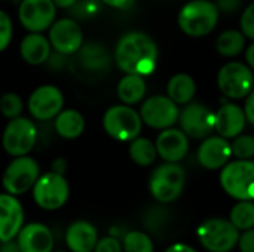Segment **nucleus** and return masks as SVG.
I'll list each match as a JSON object with an SVG mask.
<instances>
[{"label": "nucleus", "mask_w": 254, "mask_h": 252, "mask_svg": "<svg viewBox=\"0 0 254 252\" xmlns=\"http://www.w3.org/2000/svg\"><path fill=\"white\" fill-rule=\"evenodd\" d=\"M115 61L127 74L150 76L158 64V46L150 36L141 31L124 34L115 49Z\"/></svg>", "instance_id": "nucleus-1"}, {"label": "nucleus", "mask_w": 254, "mask_h": 252, "mask_svg": "<svg viewBox=\"0 0 254 252\" xmlns=\"http://www.w3.org/2000/svg\"><path fill=\"white\" fill-rule=\"evenodd\" d=\"M219 9L216 3L208 0H190L179 13L180 30L190 37H202L211 33L219 21Z\"/></svg>", "instance_id": "nucleus-2"}, {"label": "nucleus", "mask_w": 254, "mask_h": 252, "mask_svg": "<svg viewBox=\"0 0 254 252\" xmlns=\"http://www.w3.org/2000/svg\"><path fill=\"white\" fill-rule=\"evenodd\" d=\"M222 189L237 201H254V160L228 162L220 172Z\"/></svg>", "instance_id": "nucleus-3"}, {"label": "nucleus", "mask_w": 254, "mask_h": 252, "mask_svg": "<svg viewBox=\"0 0 254 252\" xmlns=\"http://www.w3.org/2000/svg\"><path fill=\"white\" fill-rule=\"evenodd\" d=\"M186 172L177 162H165L159 165L150 175L149 190L161 203L174 202L183 192Z\"/></svg>", "instance_id": "nucleus-4"}, {"label": "nucleus", "mask_w": 254, "mask_h": 252, "mask_svg": "<svg viewBox=\"0 0 254 252\" xmlns=\"http://www.w3.org/2000/svg\"><path fill=\"white\" fill-rule=\"evenodd\" d=\"M141 126L143 120L140 113L127 104L112 105L103 116L106 134L116 141H132L140 135Z\"/></svg>", "instance_id": "nucleus-5"}, {"label": "nucleus", "mask_w": 254, "mask_h": 252, "mask_svg": "<svg viewBox=\"0 0 254 252\" xmlns=\"http://www.w3.org/2000/svg\"><path fill=\"white\" fill-rule=\"evenodd\" d=\"M199 244L210 252H231L238 244L240 230L225 218H208L196 229Z\"/></svg>", "instance_id": "nucleus-6"}, {"label": "nucleus", "mask_w": 254, "mask_h": 252, "mask_svg": "<svg viewBox=\"0 0 254 252\" xmlns=\"http://www.w3.org/2000/svg\"><path fill=\"white\" fill-rule=\"evenodd\" d=\"M37 141V129L33 120L27 117L10 119L1 135V146L9 156L18 157L28 154Z\"/></svg>", "instance_id": "nucleus-7"}, {"label": "nucleus", "mask_w": 254, "mask_h": 252, "mask_svg": "<svg viewBox=\"0 0 254 252\" xmlns=\"http://www.w3.org/2000/svg\"><path fill=\"white\" fill-rule=\"evenodd\" d=\"M70 187L63 174L48 172L39 175L37 181L33 186L34 202L46 211L60 209L68 199Z\"/></svg>", "instance_id": "nucleus-8"}, {"label": "nucleus", "mask_w": 254, "mask_h": 252, "mask_svg": "<svg viewBox=\"0 0 254 252\" xmlns=\"http://www.w3.org/2000/svg\"><path fill=\"white\" fill-rule=\"evenodd\" d=\"M40 175L39 163L30 156H18L7 165L3 172L1 184L9 195H22L33 189Z\"/></svg>", "instance_id": "nucleus-9"}, {"label": "nucleus", "mask_w": 254, "mask_h": 252, "mask_svg": "<svg viewBox=\"0 0 254 252\" xmlns=\"http://www.w3.org/2000/svg\"><path fill=\"white\" fill-rule=\"evenodd\" d=\"M217 85L220 92L231 100L246 98L253 91V71L249 65L243 62H228L219 70Z\"/></svg>", "instance_id": "nucleus-10"}, {"label": "nucleus", "mask_w": 254, "mask_h": 252, "mask_svg": "<svg viewBox=\"0 0 254 252\" xmlns=\"http://www.w3.org/2000/svg\"><path fill=\"white\" fill-rule=\"evenodd\" d=\"M57 6L52 0H22L18 7V19L30 33H43L55 21Z\"/></svg>", "instance_id": "nucleus-11"}, {"label": "nucleus", "mask_w": 254, "mask_h": 252, "mask_svg": "<svg viewBox=\"0 0 254 252\" xmlns=\"http://www.w3.org/2000/svg\"><path fill=\"white\" fill-rule=\"evenodd\" d=\"M179 107L167 95H155L147 98L141 108L140 116L143 123L153 129H167L171 128L179 120Z\"/></svg>", "instance_id": "nucleus-12"}, {"label": "nucleus", "mask_w": 254, "mask_h": 252, "mask_svg": "<svg viewBox=\"0 0 254 252\" xmlns=\"http://www.w3.org/2000/svg\"><path fill=\"white\" fill-rule=\"evenodd\" d=\"M214 114L201 102H188L179 113L182 131L195 140H205L214 131Z\"/></svg>", "instance_id": "nucleus-13"}, {"label": "nucleus", "mask_w": 254, "mask_h": 252, "mask_svg": "<svg viewBox=\"0 0 254 252\" xmlns=\"http://www.w3.org/2000/svg\"><path fill=\"white\" fill-rule=\"evenodd\" d=\"M49 43L63 55H73L79 52L83 45V31L80 25L71 18L55 19L49 27Z\"/></svg>", "instance_id": "nucleus-14"}, {"label": "nucleus", "mask_w": 254, "mask_h": 252, "mask_svg": "<svg viewBox=\"0 0 254 252\" xmlns=\"http://www.w3.org/2000/svg\"><path fill=\"white\" fill-rule=\"evenodd\" d=\"M28 111L37 120H51L63 110L64 95L54 85H42L36 88L28 98Z\"/></svg>", "instance_id": "nucleus-15"}, {"label": "nucleus", "mask_w": 254, "mask_h": 252, "mask_svg": "<svg viewBox=\"0 0 254 252\" xmlns=\"http://www.w3.org/2000/svg\"><path fill=\"white\" fill-rule=\"evenodd\" d=\"M24 223V209L19 201L9 193L0 195V242L12 241Z\"/></svg>", "instance_id": "nucleus-16"}, {"label": "nucleus", "mask_w": 254, "mask_h": 252, "mask_svg": "<svg viewBox=\"0 0 254 252\" xmlns=\"http://www.w3.org/2000/svg\"><path fill=\"white\" fill-rule=\"evenodd\" d=\"M198 162L202 168L216 171L223 168L231 156H232V149L231 143H228L226 138L223 137H207L202 144L198 149Z\"/></svg>", "instance_id": "nucleus-17"}, {"label": "nucleus", "mask_w": 254, "mask_h": 252, "mask_svg": "<svg viewBox=\"0 0 254 252\" xmlns=\"http://www.w3.org/2000/svg\"><path fill=\"white\" fill-rule=\"evenodd\" d=\"M155 147L165 162H180L189 151V140L182 129L167 128L158 135Z\"/></svg>", "instance_id": "nucleus-18"}, {"label": "nucleus", "mask_w": 254, "mask_h": 252, "mask_svg": "<svg viewBox=\"0 0 254 252\" xmlns=\"http://www.w3.org/2000/svg\"><path fill=\"white\" fill-rule=\"evenodd\" d=\"M246 113L237 104H223L214 114V131L223 138H235L246 128Z\"/></svg>", "instance_id": "nucleus-19"}, {"label": "nucleus", "mask_w": 254, "mask_h": 252, "mask_svg": "<svg viewBox=\"0 0 254 252\" xmlns=\"http://www.w3.org/2000/svg\"><path fill=\"white\" fill-rule=\"evenodd\" d=\"M16 244L21 252H52L54 238L46 226L31 223L19 230Z\"/></svg>", "instance_id": "nucleus-20"}, {"label": "nucleus", "mask_w": 254, "mask_h": 252, "mask_svg": "<svg viewBox=\"0 0 254 252\" xmlns=\"http://www.w3.org/2000/svg\"><path fill=\"white\" fill-rule=\"evenodd\" d=\"M49 39L42 33H28L19 43V55L30 65H42L51 56Z\"/></svg>", "instance_id": "nucleus-21"}, {"label": "nucleus", "mask_w": 254, "mask_h": 252, "mask_svg": "<svg viewBox=\"0 0 254 252\" xmlns=\"http://www.w3.org/2000/svg\"><path fill=\"white\" fill-rule=\"evenodd\" d=\"M65 242L71 252H92L98 242L97 229L88 221H76L67 229Z\"/></svg>", "instance_id": "nucleus-22"}, {"label": "nucleus", "mask_w": 254, "mask_h": 252, "mask_svg": "<svg viewBox=\"0 0 254 252\" xmlns=\"http://www.w3.org/2000/svg\"><path fill=\"white\" fill-rule=\"evenodd\" d=\"M55 131L64 140H74L79 138L85 131V117L80 111L74 108L61 110L54 119Z\"/></svg>", "instance_id": "nucleus-23"}, {"label": "nucleus", "mask_w": 254, "mask_h": 252, "mask_svg": "<svg viewBox=\"0 0 254 252\" xmlns=\"http://www.w3.org/2000/svg\"><path fill=\"white\" fill-rule=\"evenodd\" d=\"M167 94L177 105L179 104L186 105L193 100L196 94V83L189 74L179 73L170 79L167 85Z\"/></svg>", "instance_id": "nucleus-24"}, {"label": "nucleus", "mask_w": 254, "mask_h": 252, "mask_svg": "<svg viewBox=\"0 0 254 252\" xmlns=\"http://www.w3.org/2000/svg\"><path fill=\"white\" fill-rule=\"evenodd\" d=\"M146 95V82L143 76L125 74L118 83V97L127 105L140 102Z\"/></svg>", "instance_id": "nucleus-25"}, {"label": "nucleus", "mask_w": 254, "mask_h": 252, "mask_svg": "<svg viewBox=\"0 0 254 252\" xmlns=\"http://www.w3.org/2000/svg\"><path fill=\"white\" fill-rule=\"evenodd\" d=\"M79 58L82 67H85L86 70L98 71L109 67V53L98 43H88L85 46L82 45V48L79 49Z\"/></svg>", "instance_id": "nucleus-26"}, {"label": "nucleus", "mask_w": 254, "mask_h": 252, "mask_svg": "<svg viewBox=\"0 0 254 252\" xmlns=\"http://www.w3.org/2000/svg\"><path fill=\"white\" fill-rule=\"evenodd\" d=\"M129 143V156L138 166H150L156 160L158 151L149 138L137 137Z\"/></svg>", "instance_id": "nucleus-27"}, {"label": "nucleus", "mask_w": 254, "mask_h": 252, "mask_svg": "<svg viewBox=\"0 0 254 252\" xmlns=\"http://www.w3.org/2000/svg\"><path fill=\"white\" fill-rule=\"evenodd\" d=\"M246 36L238 30H226L223 31L216 42V49L223 56H237L244 50Z\"/></svg>", "instance_id": "nucleus-28"}, {"label": "nucleus", "mask_w": 254, "mask_h": 252, "mask_svg": "<svg viewBox=\"0 0 254 252\" xmlns=\"http://www.w3.org/2000/svg\"><path fill=\"white\" fill-rule=\"evenodd\" d=\"M229 221L240 232L254 229V201H238L231 209Z\"/></svg>", "instance_id": "nucleus-29"}, {"label": "nucleus", "mask_w": 254, "mask_h": 252, "mask_svg": "<svg viewBox=\"0 0 254 252\" xmlns=\"http://www.w3.org/2000/svg\"><path fill=\"white\" fill-rule=\"evenodd\" d=\"M125 252H153L152 239L143 232H129L124 238Z\"/></svg>", "instance_id": "nucleus-30"}, {"label": "nucleus", "mask_w": 254, "mask_h": 252, "mask_svg": "<svg viewBox=\"0 0 254 252\" xmlns=\"http://www.w3.org/2000/svg\"><path fill=\"white\" fill-rule=\"evenodd\" d=\"M170 220V212L164 206H153L146 212L144 224L149 230H152L155 235H159L165 230Z\"/></svg>", "instance_id": "nucleus-31"}, {"label": "nucleus", "mask_w": 254, "mask_h": 252, "mask_svg": "<svg viewBox=\"0 0 254 252\" xmlns=\"http://www.w3.org/2000/svg\"><path fill=\"white\" fill-rule=\"evenodd\" d=\"M22 108H24V104H22V100L18 94L6 92L0 97V111L9 120L19 117L22 113Z\"/></svg>", "instance_id": "nucleus-32"}, {"label": "nucleus", "mask_w": 254, "mask_h": 252, "mask_svg": "<svg viewBox=\"0 0 254 252\" xmlns=\"http://www.w3.org/2000/svg\"><path fill=\"white\" fill-rule=\"evenodd\" d=\"M232 154L237 159H253L254 157V137L253 135H238L231 144Z\"/></svg>", "instance_id": "nucleus-33"}, {"label": "nucleus", "mask_w": 254, "mask_h": 252, "mask_svg": "<svg viewBox=\"0 0 254 252\" xmlns=\"http://www.w3.org/2000/svg\"><path fill=\"white\" fill-rule=\"evenodd\" d=\"M12 36H13L12 19L4 10L0 9V52H3L9 46Z\"/></svg>", "instance_id": "nucleus-34"}, {"label": "nucleus", "mask_w": 254, "mask_h": 252, "mask_svg": "<svg viewBox=\"0 0 254 252\" xmlns=\"http://www.w3.org/2000/svg\"><path fill=\"white\" fill-rule=\"evenodd\" d=\"M240 25H241L243 34L254 40V1L244 9V13L241 15Z\"/></svg>", "instance_id": "nucleus-35"}, {"label": "nucleus", "mask_w": 254, "mask_h": 252, "mask_svg": "<svg viewBox=\"0 0 254 252\" xmlns=\"http://www.w3.org/2000/svg\"><path fill=\"white\" fill-rule=\"evenodd\" d=\"M95 252H122V245L116 238H104L97 242Z\"/></svg>", "instance_id": "nucleus-36"}, {"label": "nucleus", "mask_w": 254, "mask_h": 252, "mask_svg": "<svg viewBox=\"0 0 254 252\" xmlns=\"http://www.w3.org/2000/svg\"><path fill=\"white\" fill-rule=\"evenodd\" d=\"M237 245L241 252H254V229L244 230V233H240Z\"/></svg>", "instance_id": "nucleus-37"}, {"label": "nucleus", "mask_w": 254, "mask_h": 252, "mask_svg": "<svg viewBox=\"0 0 254 252\" xmlns=\"http://www.w3.org/2000/svg\"><path fill=\"white\" fill-rule=\"evenodd\" d=\"M243 0H216V6L219 12L223 13H234L241 7Z\"/></svg>", "instance_id": "nucleus-38"}, {"label": "nucleus", "mask_w": 254, "mask_h": 252, "mask_svg": "<svg viewBox=\"0 0 254 252\" xmlns=\"http://www.w3.org/2000/svg\"><path fill=\"white\" fill-rule=\"evenodd\" d=\"M244 113H246V117L247 120L254 126V91H252L249 95H247V100H246V107H244Z\"/></svg>", "instance_id": "nucleus-39"}, {"label": "nucleus", "mask_w": 254, "mask_h": 252, "mask_svg": "<svg viewBox=\"0 0 254 252\" xmlns=\"http://www.w3.org/2000/svg\"><path fill=\"white\" fill-rule=\"evenodd\" d=\"M165 252H198L193 247L188 245V244H183V242H177V244H173L170 245Z\"/></svg>", "instance_id": "nucleus-40"}, {"label": "nucleus", "mask_w": 254, "mask_h": 252, "mask_svg": "<svg viewBox=\"0 0 254 252\" xmlns=\"http://www.w3.org/2000/svg\"><path fill=\"white\" fill-rule=\"evenodd\" d=\"M104 4L113 7V9H125L128 6H131V3L134 0H101Z\"/></svg>", "instance_id": "nucleus-41"}, {"label": "nucleus", "mask_w": 254, "mask_h": 252, "mask_svg": "<svg viewBox=\"0 0 254 252\" xmlns=\"http://www.w3.org/2000/svg\"><path fill=\"white\" fill-rule=\"evenodd\" d=\"M0 252H21V251H19L18 244H13V242H10V241H4V242H1V245H0Z\"/></svg>", "instance_id": "nucleus-42"}, {"label": "nucleus", "mask_w": 254, "mask_h": 252, "mask_svg": "<svg viewBox=\"0 0 254 252\" xmlns=\"http://www.w3.org/2000/svg\"><path fill=\"white\" fill-rule=\"evenodd\" d=\"M52 171L54 172H58V174H64L65 171V162L64 159H57L52 165Z\"/></svg>", "instance_id": "nucleus-43"}, {"label": "nucleus", "mask_w": 254, "mask_h": 252, "mask_svg": "<svg viewBox=\"0 0 254 252\" xmlns=\"http://www.w3.org/2000/svg\"><path fill=\"white\" fill-rule=\"evenodd\" d=\"M54 1V4L57 6V7H60V9H68V7H71L77 0H52Z\"/></svg>", "instance_id": "nucleus-44"}, {"label": "nucleus", "mask_w": 254, "mask_h": 252, "mask_svg": "<svg viewBox=\"0 0 254 252\" xmlns=\"http://www.w3.org/2000/svg\"><path fill=\"white\" fill-rule=\"evenodd\" d=\"M246 59H247L249 65L254 70V43L247 49V52H246Z\"/></svg>", "instance_id": "nucleus-45"}, {"label": "nucleus", "mask_w": 254, "mask_h": 252, "mask_svg": "<svg viewBox=\"0 0 254 252\" xmlns=\"http://www.w3.org/2000/svg\"><path fill=\"white\" fill-rule=\"evenodd\" d=\"M6 1H10V0H6Z\"/></svg>", "instance_id": "nucleus-46"}]
</instances>
